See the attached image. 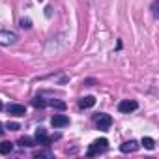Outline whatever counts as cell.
<instances>
[{"mask_svg":"<svg viewBox=\"0 0 159 159\" xmlns=\"http://www.w3.org/2000/svg\"><path fill=\"white\" fill-rule=\"evenodd\" d=\"M109 148V140L107 139H98V140H94L90 146H88V155L90 157H94V155H99V153H103L105 150Z\"/></svg>","mask_w":159,"mask_h":159,"instance_id":"1","label":"cell"},{"mask_svg":"<svg viewBox=\"0 0 159 159\" xmlns=\"http://www.w3.org/2000/svg\"><path fill=\"white\" fill-rule=\"evenodd\" d=\"M94 122H96V127H98L99 131H107V129L112 125V118H111L109 114H103V112L96 114V116H94Z\"/></svg>","mask_w":159,"mask_h":159,"instance_id":"2","label":"cell"},{"mask_svg":"<svg viewBox=\"0 0 159 159\" xmlns=\"http://www.w3.org/2000/svg\"><path fill=\"white\" fill-rule=\"evenodd\" d=\"M17 41V36L10 30H0V45H13Z\"/></svg>","mask_w":159,"mask_h":159,"instance_id":"3","label":"cell"},{"mask_svg":"<svg viewBox=\"0 0 159 159\" xmlns=\"http://www.w3.org/2000/svg\"><path fill=\"white\" fill-rule=\"evenodd\" d=\"M34 140H36L38 144H45V146H47L52 139H51V137H47L45 127H38V129H36V135H34Z\"/></svg>","mask_w":159,"mask_h":159,"instance_id":"4","label":"cell"},{"mask_svg":"<svg viewBox=\"0 0 159 159\" xmlns=\"http://www.w3.org/2000/svg\"><path fill=\"white\" fill-rule=\"evenodd\" d=\"M137 101H133V99H125V101H120L118 103V111L120 112H133V111H137Z\"/></svg>","mask_w":159,"mask_h":159,"instance_id":"5","label":"cell"},{"mask_svg":"<svg viewBox=\"0 0 159 159\" xmlns=\"http://www.w3.org/2000/svg\"><path fill=\"white\" fill-rule=\"evenodd\" d=\"M6 111H8L10 114H13V116H25V114H26L25 105H19V103H10V105L6 107Z\"/></svg>","mask_w":159,"mask_h":159,"instance_id":"6","label":"cell"},{"mask_svg":"<svg viewBox=\"0 0 159 159\" xmlns=\"http://www.w3.org/2000/svg\"><path fill=\"white\" fill-rule=\"evenodd\" d=\"M51 124H52L54 127H66V125H69V118L64 116V114H54V116L51 118Z\"/></svg>","mask_w":159,"mask_h":159,"instance_id":"7","label":"cell"},{"mask_svg":"<svg viewBox=\"0 0 159 159\" xmlns=\"http://www.w3.org/2000/svg\"><path fill=\"white\" fill-rule=\"evenodd\" d=\"M120 150H122L124 153H131V152L139 150V142H137V140H127V142H124V144L120 146Z\"/></svg>","mask_w":159,"mask_h":159,"instance_id":"8","label":"cell"},{"mask_svg":"<svg viewBox=\"0 0 159 159\" xmlns=\"http://www.w3.org/2000/svg\"><path fill=\"white\" fill-rule=\"evenodd\" d=\"M94 105H96V98L94 96H86V98L79 99V107H81V109H90Z\"/></svg>","mask_w":159,"mask_h":159,"instance_id":"9","label":"cell"},{"mask_svg":"<svg viewBox=\"0 0 159 159\" xmlns=\"http://www.w3.org/2000/svg\"><path fill=\"white\" fill-rule=\"evenodd\" d=\"M11 150H13V144L11 142H0V153H2V155L11 153Z\"/></svg>","mask_w":159,"mask_h":159,"instance_id":"10","label":"cell"},{"mask_svg":"<svg viewBox=\"0 0 159 159\" xmlns=\"http://www.w3.org/2000/svg\"><path fill=\"white\" fill-rule=\"evenodd\" d=\"M47 105H51V107H54L58 111H66V103L64 101H58V99H51V101H47Z\"/></svg>","mask_w":159,"mask_h":159,"instance_id":"11","label":"cell"},{"mask_svg":"<svg viewBox=\"0 0 159 159\" xmlns=\"http://www.w3.org/2000/svg\"><path fill=\"white\" fill-rule=\"evenodd\" d=\"M142 146H144L146 150H153V148H155V140H153L152 137H144V139H142Z\"/></svg>","mask_w":159,"mask_h":159,"instance_id":"12","label":"cell"},{"mask_svg":"<svg viewBox=\"0 0 159 159\" xmlns=\"http://www.w3.org/2000/svg\"><path fill=\"white\" fill-rule=\"evenodd\" d=\"M19 146H23V148H30V146H34V140H32L30 137H21V139H19Z\"/></svg>","mask_w":159,"mask_h":159,"instance_id":"13","label":"cell"},{"mask_svg":"<svg viewBox=\"0 0 159 159\" xmlns=\"http://www.w3.org/2000/svg\"><path fill=\"white\" fill-rule=\"evenodd\" d=\"M32 105H34V107H38V109H43V107H47V101H45L43 98H39V96H38V98H34V99H32Z\"/></svg>","mask_w":159,"mask_h":159,"instance_id":"14","label":"cell"},{"mask_svg":"<svg viewBox=\"0 0 159 159\" xmlns=\"http://www.w3.org/2000/svg\"><path fill=\"white\" fill-rule=\"evenodd\" d=\"M6 129H10V131H17V129H21V125L15 124V122H8V124H6Z\"/></svg>","mask_w":159,"mask_h":159,"instance_id":"15","label":"cell"},{"mask_svg":"<svg viewBox=\"0 0 159 159\" xmlns=\"http://www.w3.org/2000/svg\"><path fill=\"white\" fill-rule=\"evenodd\" d=\"M34 157H52V153L51 152H34Z\"/></svg>","mask_w":159,"mask_h":159,"instance_id":"16","label":"cell"},{"mask_svg":"<svg viewBox=\"0 0 159 159\" xmlns=\"http://www.w3.org/2000/svg\"><path fill=\"white\" fill-rule=\"evenodd\" d=\"M21 26H23V28H30V26H32V25H30V19H23V21H21Z\"/></svg>","mask_w":159,"mask_h":159,"instance_id":"17","label":"cell"},{"mask_svg":"<svg viewBox=\"0 0 159 159\" xmlns=\"http://www.w3.org/2000/svg\"><path fill=\"white\" fill-rule=\"evenodd\" d=\"M152 13H153V17H157V0L153 2V6H152Z\"/></svg>","mask_w":159,"mask_h":159,"instance_id":"18","label":"cell"},{"mask_svg":"<svg viewBox=\"0 0 159 159\" xmlns=\"http://www.w3.org/2000/svg\"><path fill=\"white\" fill-rule=\"evenodd\" d=\"M2 133H4V125H2V124H0V135H2Z\"/></svg>","mask_w":159,"mask_h":159,"instance_id":"19","label":"cell"},{"mask_svg":"<svg viewBox=\"0 0 159 159\" xmlns=\"http://www.w3.org/2000/svg\"><path fill=\"white\" fill-rule=\"evenodd\" d=\"M2 109H4V105H2V101H0V111H2Z\"/></svg>","mask_w":159,"mask_h":159,"instance_id":"20","label":"cell"}]
</instances>
